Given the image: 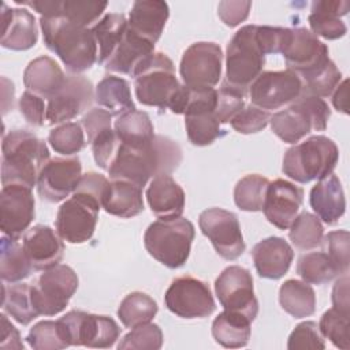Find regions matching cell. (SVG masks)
<instances>
[{"mask_svg":"<svg viewBox=\"0 0 350 350\" xmlns=\"http://www.w3.org/2000/svg\"><path fill=\"white\" fill-rule=\"evenodd\" d=\"M221 48L215 42L198 41L191 44L180 59L179 72L183 85L191 89L215 88L221 78Z\"/></svg>","mask_w":350,"mask_h":350,"instance_id":"cell-11","label":"cell"},{"mask_svg":"<svg viewBox=\"0 0 350 350\" xmlns=\"http://www.w3.org/2000/svg\"><path fill=\"white\" fill-rule=\"evenodd\" d=\"M98 212V206L72 196L66 200L57 211L55 221L56 231L60 238L68 243H85L94 234Z\"/></svg>","mask_w":350,"mask_h":350,"instance_id":"cell-18","label":"cell"},{"mask_svg":"<svg viewBox=\"0 0 350 350\" xmlns=\"http://www.w3.org/2000/svg\"><path fill=\"white\" fill-rule=\"evenodd\" d=\"M198 226L224 260L232 261L243 254L246 245L235 213L221 208H209L200 213Z\"/></svg>","mask_w":350,"mask_h":350,"instance_id":"cell-13","label":"cell"},{"mask_svg":"<svg viewBox=\"0 0 350 350\" xmlns=\"http://www.w3.org/2000/svg\"><path fill=\"white\" fill-rule=\"evenodd\" d=\"M288 228L290 241L299 250H310L323 243L324 227L321 220L310 212L297 215Z\"/></svg>","mask_w":350,"mask_h":350,"instance_id":"cell-43","label":"cell"},{"mask_svg":"<svg viewBox=\"0 0 350 350\" xmlns=\"http://www.w3.org/2000/svg\"><path fill=\"white\" fill-rule=\"evenodd\" d=\"M269 180L258 174H250L238 180L234 189L235 205L246 212H258L262 209Z\"/></svg>","mask_w":350,"mask_h":350,"instance_id":"cell-44","label":"cell"},{"mask_svg":"<svg viewBox=\"0 0 350 350\" xmlns=\"http://www.w3.org/2000/svg\"><path fill=\"white\" fill-rule=\"evenodd\" d=\"M309 202L316 216L328 226H334L345 215L346 200L342 183L335 174L320 179L310 190Z\"/></svg>","mask_w":350,"mask_h":350,"instance_id":"cell-27","label":"cell"},{"mask_svg":"<svg viewBox=\"0 0 350 350\" xmlns=\"http://www.w3.org/2000/svg\"><path fill=\"white\" fill-rule=\"evenodd\" d=\"M127 30V19L123 14H107L93 27L92 33L98 48V64H104Z\"/></svg>","mask_w":350,"mask_h":350,"instance_id":"cell-39","label":"cell"},{"mask_svg":"<svg viewBox=\"0 0 350 350\" xmlns=\"http://www.w3.org/2000/svg\"><path fill=\"white\" fill-rule=\"evenodd\" d=\"M108 189H109V180L104 175L90 171V172L82 174L72 196L79 197L85 201H89L90 204L98 208H103V202L108 193Z\"/></svg>","mask_w":350,"mask_h":350,"instance_id":"cell-50","label":"cell"},{"mask_svg":"<svg viewBox=\"0 0 350 350\" xmlns=\"http://www.w3.org/2000/svg\"><path fill=\"white\" fill-rule=\"evenodd\" d=\"M347 85H349V81L347 79H343L340 81V83L335 88V90L332 92V105L334 108L338 111V112H342L345 115L349 113V90H347Z\"/></svg>","mask_w":350,"mask_h":350,"instance_id":"cell-63","label":"cell"},{"mask_svg":"<svg viewBox=\"0 0 350 350\" xmlns=\"http://www.w3.org/2000/svg\"><path fill=\"white\" fill-rule=\"evenodd\" d=\"M252 1H220L217 5V15L230 27L238 26L249 16Z\"/></svg>","mask_w":350,"mask_h":350,"instance_id":"cell-59","label":"cell"},{"mask_svg":"<svg viewBox=\"0 0 350 350\" xmlns=\"http://www.w3.org/2000/svg\"><path fill=\"white\" fill-rule=\"evenodd\" d=\"M48 142L56 153L72 156L79 153L86 145L85 130L77 122H66L51 130Z\"/></svg>","mask_w":350,"mask_h":350,"instance_id":"cell-45","label":"cell"},{"mask_svg":"<svg viewBox=\"0 0 350 350\" xmlns=\"http://www.w3.org/2000/svg\"><path fill=\"white\" fill-rule=\"evenodd\" d=\"M185 127L189 141L196 146H206L224 135L215 112L202 111L185 115Z\"/></svg>","mask_w":350,"mask_h":350,"instance_id":"cell-42","label":"cell"},{"mask_svg":"<svg viewBox=\"0 0 350 350\" xmlns=\"http://www.w3.org/2000/svg\"><path fill=\"white\" fill-rule=\"evenodd\" d=\"M3 33L0 44L11 51H26L33 48L38 40V29L34 15L26 8L1 7Z\"/></svg>","mask_w":350,"mask_h":350,"instance_id":"cell-23","label":"cell"},{"mask_svg":"<svg viewBox=\"0 0 350 350\" xmlns=\"http://www.w3.org/2000/svg\"><path fill=\"white\" fill-rule=\"evenodd\" d=\"M168 16L170 8L165 1L138 0L130 10L127 26L133 33L154 45L161 37Z\"/></svg>","mask_w":350,"mask_h":350,"instance_id":"cell-26","label":"cell"},{"mask_svg":"<svg viewBox=\"0 0 350 350\" xmlns=\"http://www.w3.org/2000/svg\"><path fill=\"white\" fill-rule=\"evenodd\" d=\"M297 75L302 83V93L320 98L329 97L342 81V72L329 57Z\"/></svg>","mask_w":350,"mask_h":350,"instance_id":"cell-37","label":"cell"},{"mask_svg":"<svg viewBox=\"0 0 350 350\" xmlns=\"http://www.w3.org/2000/svg\"><path fill=\"white\" fill-rule=\"evenodd\" d=\"M70 346L109 349L120 335L116 321L108 316L70 310L57 320Z\"/></svg>","mask_w":350,"mask_h":350,"instance_id":"cell-10","label":"cell"},{"mask_svg":"<svg viewBox=\"0 0 350 350\" xmlns=\"http://www.w3.org/2000/svg\"><path fill=\"white\" fill-rule=\"evenodd\" d=\"M167 309L182 319H202L213 313L216 305L209 286L193 276L174 279L164 294Z\"/></svg>","mask_w":350,"mask_h":350,"instance_id":"cell-12","label":"cell"},{"mask_svg":"<svg viewBox=\"0 0 350 350\" xmlns=\"http://www.w3.org/2000/svg\"><path fill=\"white\" fill-rule=\"evenodd\" d=\"M26 340L34 350H60L70 347L64 331L57 320H42L34 324L30 328Z\"/></svg>","mask_w":350,"mask_h":350,"instance_id":"cell-47","label":"cell"},{"mask_svg":"<svg viewBox=\"0 0 350 350\" xmlns=\"http://www.w3.org/2000/svg\"><path fill=\"white\" fill-rule=\"evenodd\" d=\"M338 160L339 150L331 138L312 135L287 149L283 157L282 171L298 183H308L331 175Z\"/></svg>","mask_w":350,"mask_h":350,"instance_id":"cell-4","label":"cell"},{"mask_svg":"<svg viewBox=\"0 0 350 350\" xmlns=\"http://www.w3.org/2000/svg\"><path fill=\"white\" fill-rule=\"evenodd\" d=\"M297 273L305 283L317 286L325 284L342 275L324 250L302 254L297 262Z\"/></svg>","mask_w":350,"mask_h":350,"instance_id":"cell-40","label":"cell"},{"mask_svg":"<svg viewBox=\"0 0 350 350\" xmlns=\"http://www.w3.org/2000/svg\"><path fill=\"white\" fill-rule=\"evenodd\" d=\"M1 183L33 189L42 167L49 161L46 142L29 130H11L3 135Z\"/></svg>","mask_w":350,"mask_h":350,"instance_id":"cell-3","label":"cell"},{"mask_svg":"<svg viewBox=\"0 0 350 350\" xmlns=\"http://www.w3.org/2000/svg\"><path fill=\"white\" fill-rule=\"evenodd\" d=\"M107 1H92V0H63L62 16L68 21L92 29L105 11Z\"/></svg>","mask_w":350,"mask_h":350,"instance_id":"cell-48","label":"cell"},{"mask_svg":"<svg viewBox=\"0 0 350 350\" xmlns=\"http://www.w3.org/2000/svg\"><path fill=\"white\" fill-rule=\"evenodd\" d=\"M0 320H1V336H0V349L3 350H12V349H18V350H23L25 345L21 339V334L19 331L15 328V325L7 319L5 312L0 314Z\"/></svg>","mask_w":350,"mask_h":350,"instance_id":"cell-60","label":"cell"},{"mask_svg":"<svg viewBox=\"0 0 350 350\" xmlns=\"http://www.w3.org/2000/svg\"><path fill=\"white\" fill-rule=\"evenodd\" d=\"M271 113L252 103L245 105L231 120V127L241 134H253L264 130L269 123Z\"/></svg>","mask_w":350,"mask_h":350,"instance_id":"cell-54","label":"cell"},{"mask_svg":"<svg viewBox=\"0 0 350 350\" xmlns=\"http://www.w3.org/2000/svg\"><path fill=\"white\" fill-rule=\"evenodd\" d=\"M150 211L159 219L180 217L185 209V191L171 175H160L150 180L146 189Z\"/></svg>","mask_w":350,"mask_h":350,"instance_id":"cell-28","label":"cell"},{"mask_svg":"<svg viewBox=\"0 0 350 350\" xmlns=\"http://www.w3.org/2000/svg\"><path fill=\"white\" fill-rule=\"evenodd\" d=\"M66 77L57 62L49 56L33 59L23 71L26 90L49 100L64 83Z\"/></svg>","mask_w":350,"mask_h":350,"instance_id":"cell-30","label":"cell"},{"mask_svg":"<svg viewBox=\"0 0 350 350\" xmlns=\"http://www.w3.org/2000/svg\"><path fill=\"white\" fill-rule=\"evenodd\" d=\"M332 305L336 309L343 312H350V299H349V276L345 273L336 280L332 288Z\"/></svg>","mask_w":350,"mask_h":350,"instance_id":"cell-62","label":"cell"},{"mask_svg":"<svg viewBox=\"0 0 350 350\" xmlns=\"http://www.w3.org/2000/svg\"><path fill=\"white\" fill-rule=\"evenodd\" d=\"M324 247L327 254L338 267L342 275L349 272L350 265V235L346 230H336L328 232L324 239Z\"/></svg>","mask_w":350,"mask_h":350,"instance_id":"cell-51","label":"cell"},{"mask_svg":"<svg viewBox=\"0 0 350 350\" xmlns=\"http://www.w3.org/2000/svg\"><path fill=\"white\" fill-rule=\"evenodd\" d=\"M153 53L154 45L133 33L127 26L124 36L105 60L104 68L111 72L135 77Z\"/></svg>","mask_w":350,"mask_h":350,"instance_id":"cell-24","label":"cell"},{"mask_svg":"<svg viewBox=\"0 0 350 350\" xmlns=\"http://www.w3.org/2000/svg\"><path fill=\"white\" fill-rule=\"evenodd\" d=\"M22 245L34 271H44L59 264L64 254L63 239L57 231L45 224L30 227L23 234Z\"/></svg>","mask_w":350,"mask_h":350,"instance_id":"cell-22","label":"cell"},{"mask_svg":"<svg viewBox=\"0 0 350 350\" xmlns=\"http://www.w3.org/2000/svg\"><path fill=\"white\" fill-rule=\"evenodd\" d=\"M288 34V27L257 26V41L265 55L282 53Z\"/></svg>","mask_w":350,"mask_h":350,"instance_id":"cell-57","label":"cell"},{"mask_svg":"<svg viewBox=\"0 0 350 350\" xmlns=\"http://www.w3.org/2000/svg\"><path fill=\"white\" fill-rule=\"evenodd\" d=\"M157 310V304L150 295L141 291H133L122 299L118 308V317L126 328H134L150 323Z\"/></svg>","mask_w":350,"mask_h":350,"instance_id":"cell-41","label":"cell"},{"mask_svg":"<svg viewBox=\"0 0 350 350\" xmlns=\"http://www.w3.org/2000/svg\"><path fill=\"white\" fill-rule=\"evenodd\" d=\"M257 25L241 27L227 45L224 83L239 92H247L252 82L262 72L265 53L257 41Z\"/></svg>","mask_w":350,"mask_h":350,"instance_id":"cell-7","label":"cell"},{"mask_svg":"<svg viewBox=\"0 0 350 350\" xmlns=\"http://www.w3.org/2000/svg\"><path fill=\"white\" fill-rule=\"evenodd\" d=\"M137 100L148 107L170 108L182 83L175 75L172 60L163 52H154L134 77Z\"/></svg>","mask_w":350,"mask_h":350,"instance_id":"cell-8","label":"cell"},{"mask_svg":"<svg viewBox=\"0 0 350 350\" xmlns=\"http://www.w3.org/2000/svg\"><path fill=\"white\" fill-rule=\"evenodd\" d=\"M19 112L29 124L41 127L46 120V100L26 90L19 98Z\"/></svg>","mask_w":350,"mask_h":350,"instance_id":"cell-56","label":"cell"},{"mask_svg":"<svg viewBox=\"0 0 350 350\" xmlns=\"http://www.w3.org/2000/svg\"><path fill=\"white\" fill-rule=\"evenodd\" d=\"M40 26L45 46L53 52L71 74L90 70L98 59V48L92 29L64 16H41Z\"/></svg>","mask_w":350,"mask_h":350,"instance_id":"cell-2","label":"cell"},{"mask_svg":"<svg viewBox=\"0 0 350 350\" xmlns=\"http://www.w3.org/2000/svg\"><path fill=\"white\" fill-rule=\"evenodd\" d=\"M252 258L257 273L265 279L283 278L294 258L293 247L280 237H268L252 249Z\"/></svg>","mask_w":350,"mask_h":350,"instance_id":"cell-25","label":"cell"},{"mask_svg":"<svg viewBox=\"0 0 350 350\" xmlns=\"http://www.w3.org/2000/svg\"><path fill=\"white\" fill-rule=\"evenodd\" d=\"M103 208L122 219L138 216L144 211L142 189L127 180H111Z\"/></svg>","mask_w":350,"mask_h":350,"instance_id":"cell-31","label":"cell"},{"mask_svg":"<svg viewBox=\"0 0 350 350\" xmlns=\"http://www.w3.org/2000/svg\"><path fill=\"white\" fill-rule=\"evenodd\" d=\"M194 234V226L186 217L159 219L146 228L144 245L154 260L176 269L187 261Z\"/></svg>","mask_w":350,"mask_h":350,"instance_id":"cell-5","label":"cell"},{"mask_svg":"<svg viewBox=\"0 0 350 350\" xmlns=\"http://www.w3.org/2000/svg\"><path fill=\"white\" fill-rule=\"evenodd\" d=\"M34 271L23 245L18 239L3 237L0 239V276L4 283H18Z\"/></svg>","mask_w":350,"mask_h":350,"instance_id":"cell-35","label":"cell"},{"mask_svg":"<svg viewBox=\"0 0 350 350\" xmlns=\"http://www.w3.org/2000/svg\"><path fill=\"white\" fill-rule=\"evenodd\" d=\"M92 150H93V157L96 164L108 171L113 159L116 157L119 148H120V141L115 133V130L108 129L100 133L92 142H90Z\"/></svg>","mask_w":350,"mask_h":350,"instance_id":"cell-55","label":"cell"},{"mask_svg":"<svg viewBox=\"0 0 350 350\" xmlns=\"http://www.w3.org/2000/svg\"><path fill=\"white\" fill-rule=\"evenodd\" d=\"M182 163V149L178 142L164 135H154L152 142L134 149L120 142L108 175L111 180H127L144 189L150 178L171 175Z\"/></svg>","mask_w":350,"mask_h":350,"instance_id":"cell-1","label":"cell"},{"mask_svg":"<svg viewBox=\"0 0 350 350\" xmlns=\"http://www.w3.org/2000/svg\"><path fill=\"white\" fill-rule=\"evenodd\" d=\"M215 293L226 310L243 313L252 321L257 317L258 301L249 269L239 265L227 267L215 280Z\"/></svg>","mask_w":350,"mask_h":350,"instance_id":"cell-16","label":"cell"},{"mask_svg":"<svg viewBox=\"0 0 350 350\" xmlns=\"http://www.w3.org/2000/svg\"><path fill=\"white\" fill-rule=\"evenodd\" d=\"M163 346L161 328L154 323L141 324L131 328L119 342V350H159Z\"/></svg>","mask_w":350,"mask_h":350,"instance_id":"cell-49","label":"cell"},{"mask_svg":"<svg viewBox=\"0 0 350 350\" xmlns=\"http://www.w3.org/2000/svg\"><path fill=\"white\" fill-rule=\"evenodd\" d=\"M319 329L334 346L342 350L350 349V312H343L332 306L321 316Z\"/></svg>","mask_w":350,"mask_h":350,"instance_id":"cell-46","label":"cell"},{"mask_svg":"<svg viewBox=\"0 0 350 350\" xmlns=\"http://www.w3.org/2000/svg\"><path fill=\"white\" fill-rule=\"evenodd\" d=\"M331 109L324 98L301 93L286 109L271 115L269 123L275 135L287 144L299 142L310 131H324Z\"/></svg>","mask_w":350,"mask_h":350,"instance_id":"cell-6","label":"cell"},{"mask_svg":"<svg viewBox=\"0 0 350 350\" xmlns=\"http://www.w3.org/2000/svg\"><path fill=\"white\" fill-rule=\"evenodd\" d=\"M75 271L66 264H56L44 269L36 284L31 286V297L38 314L55 316L66 309L78 288Z\"/></svg>","mask_w":350,"mask_h":350,"instance_id":"cell-9","label":"cell"},{"mask_svg":"<svg viewBox=\"0 0 350 350\" xmlns=\"http://www.w3.org/2000/svg\"><path fill=\"white\" fill-rule=\"evenodd\" d=\"M113 130L123 145L134 149L149 145L156 135L149 115L138 109L116 116Z\"/></svg>","mask_w":350,"mask_h":350,"instance_id":"cell-34","label":"cell"},{"mask_svg":"<svg viewBox=\"0 0 350 350\" xmlns=\"http://www.w3.org/2000/svg\"><path fill=\"white\" fill-rule=\"evenodd\" d=\"M287 349L290 350H323L325 349L324 336L314 321L299 323L288 336Z\"/></svg>","mask_w":350,"mask_h":350,"instance_id":"cell-52","label":"cell"},{"mask_svg":"<svg viewBox=\"0 0 350 350\" xmlns=\"http://www.w3.org/2000/svg\"><path fill=\"white\" fill-rule=\"evenodd\" d=\"M304 200V190L284 179L269 182L262 204L267 220L279 230H287L295 219Z\"/></svg>","mask_w":350,"mask_h":350,"instance_id":"cell-20","label":"cell"},{"mask_svg":"<svg viewBox=\"0 0 350 350\" xmlns=\"http://www.w3.org/2000/svg\"><path fill=\"white\" fill-rule=\"evenodd\" d=\"M245 93L227 83H221L217 90V101L215 116L220 124L230 123V120L245 107Z\"/></svg>","mask_w":350,"mask_h":350,"instance_id":"cell-53","label":"cell"},{"mask_svg":"<svg viewBox=\"0 0 350 350\" xmlns=\"http://www.w3.org/2000/svg\"><path fill=\"white\" fill-rule=\"evenodd\" d=\"M250 324L252 320L243 313L224 309L212 323V336L223 347H243L250 339Z\"/></svg>","mask_w":350,"mask_h":350,"instance_id":"cell-32","label":"cell"},{"mask_svg":"<svg viewBox=\"0 0 350 350\" xmlns=\"http://www.w3.org/2000/svg\"><path fill=\"white\" fill-rule=\"evenodd\" d=\"M350 3L346 0H317L312 3L308 16L312 33L325 40L342 38L347 27L340 16L349 12Z\"/></svg>","mask_w":350,"mask_h":350,"instance_id":"cell-29","label":"cell"},{"mask_svg":"<svg viewBox=\"0 0 350 350\" xmlns=\"http://www.w3.org/2000/svg\"><path fill=\"white\" fill-rule=\"evenodd\" d=\"M34 197L30 187L3 186L0 193V228L5 237L18 239L34 220Z\"/></svg>","mask_w":350,"mask_h":350,"instance_id":"cell-19","label":"cell"},{"mask_svg":"<svg viewBox=\"0 0 350 350\" xmlns=\"http://www.w3.org/2000/svg\"><path fill=\"white\" fill-rule=\"evenodd\" d=\"M81 124L85 133L88 134V142L90 144L100 133H103L104 130L112 129V115L101 107L90 108L82 116Z\"/></svg>","mask_w":350,"mask_h":350,"instance_id":"cell-58","label":"cell"},{"mask_svg":"<svg viewBox=\"0 0 350 350\" xmlns=\"http://www.w3.org/2000/svg\"><path fill=\"white\" fill-rule=\"evenodd\" d=\"M93 101V83L81 74H70L63 86L46 100V123L51 126L66 123L88 111Z\"/></svg>","mask_w":350,"mask_h":350,"instance_id":"cell-15","label":"cell"},{"mask_svg":"<svg viewBox=\"0 0 350 350\" xmlns=\"http://www.w3.org/2000/svg\"><path fill=\"white\" fill-rule=\"evenodd\" d=\"M3 310L22 325L30 324L38 312L31 297V286L27 283H4L1 295Z\"/></svg>","mask_w":350,"mask_h":350,"instance_id":"cell-38","label":"cell"},{"mask_svg":"<svg viewBox=\"0 0 350 350\" xmlns=\"http://www.w3.org/2000/svg\"><path fill=\"white\" fill-rule=\"evenodd\" d=\"M282 55L286 60L287 68L295 74H299L329 57L328 46L305 27L288 29Z\"/></svg>","mask_w":350,"mask_h":350,"instance_id":"cell-21","label":"cell"},{"mask_svg":"<svg viewBox=\"0 0 350 350\" xmlns=\"http://www.w3.org/2000/svg\"><path fill=\"white\" fill-rule=\"evenodd\" d=\"M253 105L264 111L280 109L294 103L302 93L299 77L291 70L262 71L247 89Z\"/></svg>","mask_w":350,"mask_h":350,"instance_id":"cell-14","label":"cell"},{"mask_svg":"<svg viewBox=\"0 0 350 350\" xmlns=\"http://www.w3.org/2000/svg\"><path fill=\"white\" fill-rule=\"evenodd\" d=\"M16 4L27 5L38 12L41 16H62L63 0H15Z\"/></svg>","mask_w":350,"mask_h":350,"instance_id":"cell-61","label":"cell"},{"mask_svg":"<svg viewBox=\"0 0 350 350\" xmlns=\"http://www.w3.org/2000/svg\"><path fill=\"white\" fill-rule=\"evenodd\" d=\"M94 100L112 116H120L137 109L131 98L129 82L116 75H107L97 83Z\"/></svg>","mask_w":350,"mask_h":350,"instance_id":"cell-33","label":"cell"},{"mask_svg":"<svg viewBox=\"0 0 350 350\" xmlns=\"http://www.w3.org/2000/svg\"><path fill=\"white\" fill-rule=\"evenodd\" d=\"M82 176L78 157H53L42 167L37 178V193L48 202H60L74 193Z\"/></svg>","mask_w":350,"mask_h":350,"instance_id":"cell-17","label":"cell"},{"mask_svg":"<svg viewBox=\"0 0 350 350\" xmlns=\"http://www.w3.org/2000/svg\"><path fill=\"white\" fill-rule=\"evenodd\" d=\"M279 304L295 319L309 317L316 310V294L309 283L288 279L279 288Z\"/></svg>","mask_w":350,"mask_h":350,"instance_id":"cell-36","label":"cell"}]
</instances>
